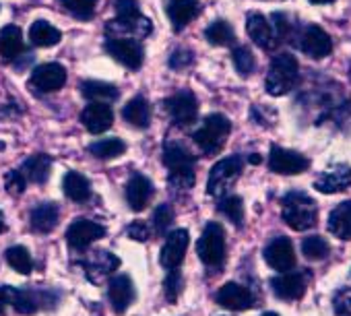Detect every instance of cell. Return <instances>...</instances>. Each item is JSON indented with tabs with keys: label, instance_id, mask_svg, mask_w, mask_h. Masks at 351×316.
Masks as SVG:
<instances>
[{
	"label": "cell",
	"instance_id": "cell-19",
	"mask_svg": "<svg viewBox=\"0 0 351 316\" xmlns=\"http://www.w3.org/2000/svg\"><path fill=\"white\" fill-rule=\"evenodd\" d=\"M153 197V184L147 176L143 174H132L128 184H126V203L132 211H143Z\"/></svg>",
	"mask_w": 351,
	"mask_h": 316
},
{
	"label": "cell",
	"instance_id": "cell-15",
	"mask_svg": "<svg viewBox=\"0 0 351 316\" xmlns=\"http://www.w3.org/2000/svg\"><path fill=\"white\" fill-rule=\"evenodd\" d=\"M217 304L228 308V310H234V312H242V310H250L254 306V295L250 293L248 287L240 285V283H226L217 295H215Z\"/></svg>",
	"mask_w": 351,
	"mask_h": 316
},
{
	"label": "cell",
	"instance_id": "cell-8",
	"mask_svg": "<svg viewBox=\"0 0 351 316\" xmlns=\"http://www.w3.org/2000/svg\"><path fill=\"white\" fill-rule=\"evenodd\" d=\"M106 50L114 60H118L120 64H124L130 71H136L145 58L143 46L132 38H108Z\"/></svg>",
	"mask_w": 351,
	"mask_h": 316
},
{
	"label": "cell",
	"instance_id": "cell-37",
	"mask_svg": "<svg viewBox=\"0 0 351 316\" xmlns=\"http://www.w3.org/2000/svg\"><path fill=\"white\" fill-rule=\"evenodd\" d=\"M217 209H219V213H223L232 223H236L238 228H242V223H244V203H242V199L240 197H226V199H221L219 201V205H217Z\"/></svg>",
	"mask_w": 351,
	"mask_h": 316
},
{
	"label": "cell",
	"instance_id": "cell-53",
	"mask_svg": "<svg viewBox=\"0 0 351 316\" xmlns=\"http://www.w3.org/2000/svg\"><path fill=\"white\" fill-rule=\"evenodd\" d=\"M349 73H351V69H349Z\"/></svg>",
	"mask_w": 351,
	"mask_h": 316
},
{
	"label": "cell",
	"instance_id": "cell-3",
	"mask_svg": "<svg viewBox=\"0 0 351 316\" xmlns=\"http://www.w3.org/2000/svg\"><path fill=\"white\" fill-rule=\"evenodd\" d=\"M230 130H232V122L223 114H211L203 120L201 128L193 134V138L203 153L213 155L221 151V147L230 136Z\"/></svg>",
	"mask_w": 351,
	"mask_h": 316
},
{
	"label": "cell",
	"instance_id": "cell-28",
	"mask_svg": "<svg viewBox=\"0 0 351 316\" xmlns=\"http://www.w3.org/2000/svg\"><path fill=\"white\" fill-rule=\"evenodd\" d=\"M118 267H120V260L112 252L99 250L87 263V275H89L91 281H97V279H104V277L112 275Z\"/></svg>",
	"mask_w": 351,
	"mask_h": 316
},
{
	"label": "cell",
	"instance_id": "cell-21",
	"mask_svg": "<svg viewBox=\"0 0 351 316\" xmlns=\"http://www.w3.org/2000/svg\"><path fill=\"white\" fill-rule=\"evenodd\" d=\"M54 297L50 291H32V289H13L11 304L19 314H34L42 304H52Z\"/></svg>",
	"mask_w": 351,
	"mask_h": 316
},
{
	"label": "cell",
	"instance_id": "cell-5",
	"mask_svg": "<svg viewBox=\"0 0 351 316\" xmlns=\"http://www.w3.org/2000/svg\"><path fill=\"white\" fill-rule=\"evenodd\" d=\"M242 174V160L238 155L226 157V160L217 162L211 172H209V182H207V193L211 197H223L232 184L240 178Z\"/></svg>",
	"mask_w": 351,
	"mask_h": 316
},
{
	"label": "cell",
	"instance_id": "cell-45",
	"mask_svg": "<svg viewBox=\"0 0 351 316\" xmlns=\"http://www.w3.org/2000/svg\"><path fill=\"white\" fill-rule=\"evenodd\" d=\"M191 64H193V52H191V50L180 48V50H176V52L169 56V66H171V69H186V66H191Z\"/></svg>",
	"mask_w": 351,
	"mask_h": 316
},
{
	"label": "cell",
	"instance_id": "cell-26",
	"mask_svg": "<svg viewBox=\"0 0 351 316\" xmlns=\"http://www.w3.org/2000/svg\"><path fill=\"white\" fill-rule=\"evenodd\" d=\"M58 207L54 203H44L40 207H36L29 215L32 221V230L38 234H48L58 226Z\"/></svg>",
	"mask_w": 351,
	"mask_h": 316
},
{
	"label": "cell",
	"instance_id": "cell-47",
	"mask_svg": "<svg viewBox=\"0 0 351 316\" xmlns=\"http://www.w3.org/2000/svg\"><path fill=\"white\" fill-rule=\"evenodd\" d=\"M126 232H128V238H132V240H136V242H145V240H149V236H151V230H149V226H147L145 221H134V223H130Z\"/></svg>",
	"mask_w": 351,
	"mask_h": 316
},
{
	"label": "cell",
	"instance_id": "cell-40",
	"mask_svg": "<svg viewBox=\"0 0 351 316\" xmlns=\"http://www.w3.org/2000/svg\"><path fill=\"white\" fill-rule=\"evenodd\" d=\"M232 60H234L236 71H238L242 77H248V75H252V73H254L256 62H254L252 52H250L246 46H238V48L232 52Z\"/></svg>",
	"mask_w": 351,
	"mask_h": 316
},
{
	"label": "cell",
	"instance_id": "cell-14",
	"mask_svg": "<svg viewBox=\"0 0 351 316\" xmlns=\"http://www.w3.org/2000/svg\"><path fill=\"white\" fill-rule=\"evenodd\" d=\"M265 260L271 269L275 271H291L295 265V252H293V244L289 238H275L267 248H265Z\"/></svg>",
	"mask_w": 351,
	"mask_h": 316
},
{
	"label": "cell",
	"instance_id": "cell-11",
	"mask_svg": "<svg viewBox=\"0 0 351 316\" xmlns=\"http://www.w3.org/2000/svg\"><path fill=\"white\" fill-rule=\"evenodd\" d=\"M64 83H66V71L62 64H56V62L36 66V71L32 73V79H29V85L40 93L58 91Z\"/></svg>",
	"mask_w": 351,
	"mask_h": 316
},
{
	"label": "cell",
	"instance_id": "cell-16",
	"mask_svg": "<svg viewBox=\"0 0 351 316\" xmlns=\"http://www.w3.org/2000/svg\"><path fill=\"white\" fill-rule=\"evenodd\" d=\"M201 11L203 7L199 0H167L165 5V13L176 32H182L191 21L201 15Z\"/></svg>",
	"mask_w": 351,
	"mask_h": 316
},
{
	"label": "cell",
	"instance_id": "cell-10",
	"mask_svg": "<svg viewBox=\"0 0 351 316\" xmlns=\"http://www.w3.org/2000/svg\"><path fill=\"white\" fill-rule=\"evenodd\" d=\"M104 236H106V228L89 219H75L66 230V242L75 250H85L87 246H91Z\"/></svg>",
	"mask_w": 351,
	"mask_h": 316
},
{
	"label": "cell",
	"instance_id": "cell-30",
	"mask_svg": "<svg viewBox=\"0 0 351 316\" xmlns=\"http://www.w3.org/2000/svg\"><path fill=\"white\" fill-rule=\"evenodd\" d=\"M23 52V36L17 25H7L0 32V56L5 60H15Z\"/></svg>",
	"mask_w": 351,
	"mask_h": 316
},
{
	"label": "cell",
	"instance_id": "cell-49",
	"mask_svg": "<svg viewBox=\"0 0 351 316\" xmlns=\"http://www.w3.org/2000/svg\"><path fill=\"white\" fill-rule=\"evenodd\" d=\"M248 160H250V164H261V155H256V153H252V155L248 157Z\"/></svg>",
	"mask_w": 351,
	"mask_h": 316
},
{
	"label": "cell",
	"instance_id": "cell-7",
	"mask_svg": "<svg viewBox=\"0 0 351 316\" xmlns=\"http://www.w3.org/2000/svg\"><path fill=\"white\" fill-rule=\"evenodd\" d=\"M165 110H167L171 122L178 126H191L193 122H197V116H199L197 97H195V93H191L186 89L171 95L165 101Z\"/></svg>",
	"mask_w": 351,
	"mask_h": 316
},
{
	"label": "cell",
	"instance_id": "cell-22",
	"mask_svg": "<svg viewBox=\"0 0 351 316\" xmlns=\"http://www.w3.org/2000/svg\"><path fill=\"white\" fill-rule=\"evenodd\" d=\"M151 23L149 19H145L143 15L138 19H130V21H122V19H116V21H110L108 27H106V34L108 38H145L151 34Z\"/></svg>",
	"mask_w": 351,
	"mask_h": 316
},
{
	"label": "cell",
	"instance_id": "cell-42",
	"mask_svg": "<svg viewBox=\"0 0 351 316\" xmlns=\"http://www.w3.org/2000/svg\"><path fill=\"white\" fill-rule=\"evenodd\" d=\"M171 221H173V211H171V207L169 205H159L157 209H155V213H153V230H155V234H159V236H163L165 232H167V228L171 226Z\"/></svg>",
	"mask_w": 351,
	"mask_h": 316
},
{
	"label": "cell",
	"instance_id": "cell-41",
	"mask_svg": "<svg viewBox=\"0 0 351 316\" xmlns=\"http://www.w3.org/2000/svg\"><path fill=\"white\" fill-rule=\"evenodd\" d=\"M163 287H165L167 302H176V300L180 297V293L184 289V279H182L178 269H169V273H167V277L163 281Z\"/></svg>",
	"mask_w": 351,
	"mask_h": 316
},
{
	"label": "cell",
	"instance_id": "cell-35",
	"mask_svg": "<svg viewBox=\"0 0 351 316\" xmlns=\"http://www.w3.org/2000/svg\"><path fill=\"white\" fill-rule=\"evenodd\" d=\"M89 151L97 160H114V157H120L126 151V145L120 138H101L93 143Z\"/></svg>",
	"mask_w": 351,
	"mask_h": 316
},
{
	"label": "cell",
	"instance_id": "cell-17",
	"mask_svg": "<svg viewBox=\"0 0 351 316\" xmlns=\"http://www.w3.org/2000/svg\"><path fill=\"white\" fill-rule=\"evenodd\" d=\"M81 122L83 126L93 132V134H99V132H106L112 122H114V112L108 104H89L83 114H81Z\"/></svg>",
	"mask_w": 351,
	"mask_h": 316
},
{
	"label": "cell",
	"instance_id": "cell-23",
	"mask_svg": "<svg viewBox=\"0 0 351 316\" xmlns=\"http://www.w3.org/2000/svg\"><path fill=\"white\" fill-rule=\"evenodd\" d=\"M349 186H351V168H347V166L332 168L314 182V189L322 195H335Z\"/></svg>",
	"mask_w": 351,
	"mask_h": 316
},
{
	"label": "cell",
	"instance_id": "cell-52",
	"mask_svg": "<svg viewBox=\"0 0 351 316\" xmlns=\"http://www.w3.org/2000/svg\"><path fill=\"white\" fill-rule=\"evenodd\" d=\"M263 316H279V314H275V312H265Z\"/></svg>",
	"mask_w": 351,
	"mask_h": 316
},
{
	"label": "cell",
	"instance_id": "cell-50",
	"mask_svg": "<svg viewBox=\"0 0 351 316\" xmlns=\"http://www.w3.org/2000/svg\"><path fill=\"white\" fill-rule=\"evenodd\" d=\"M7 230V226H5V215H3V211H0V234H3Z\"/></svg>",
	"mask_w": 351,
	"mask_h": 316
},
{
	"label": "cell",
	"instance_id": "cell-18",
	"mask_svg": "<svg viewBox=\"0 0 351 316\" xmlns=\"http://www.w3.org/2000/svg\"><path fill=\"white\" fill-rule=\"evenodd\" d=\"M271 289L279 300H300L306 291V279L302 273H283L271 281Z\"/></svg>",
	"mask_w": 351,
	"mask_h": 316
},
{
	"label": "cell",
	"instance_id": "cell-27",
	"mask_svg": "<svg viewBox=\"0 0 351 316\" xmlns=\"http://www.w3.org/2000/svg\"><path fill=\"white\" fill-rule=\"evenodd\" d=\"M50 168H52V160L50 155L46 153H38V155H32L29 160L23 164V170L21 174L25 176V180L29 182H36V184H44L50 176Z\"/></svg>",
	"mask_w": 351,
	"mask_h": 316
},
{
	"label": "cell",
	"instance_id": "cell-31",
	"mask_svg": "<svg viewBox=\"0 0 351 316\" xmlns=\"http://www.w3.org/2000/svg\"><path fill=\"white\" fill-rule=\"evenodd\" d=\"M81 91L93 104H112L120 97V91L114 85L104 83V81H85L81 85Z\"/></svg>",
	"mask_w": 351,
	"mask_h": 316
},
{
	"label": "cell",
	"instance_id": "cell-33",
	"mask_svg": "<svg viewBox=\"0 0 351 316\" xmlns=\"http://www.w3.org/2000/svg\"><path fill=\"white\" fill-rule=\"evenodd\" d=\"M60 32L52 25V23H48V21H36L34 25H32V29H29V40H32V44L34 46H38V48H50V46H56L58 42H60Z\"/></svg>",
	"mask_w": 351,
	"mask_h": 316
},
{
	"label": "cell",
	"instance_id": "cell-4",
	"mask_svg": "<svg viewBox=\"0 0 351 316\" xmlns=\"http://www.w3.org/2000/svg\"><path fill=\"white\" fill-rule=\"evenodd\" d=\"M298 60L291 54H279L273 58L271 66H269V75L265 81L267 93L269 95H285L298 81Z\"/></svg>",
	"mask_w": 351,
	"mask_h": 316
},
{
	"label": "cell",
	"instance_id": "cell-1",
	"mask_svg": "<svg viewBox=\"0 0 351 316\" xmlns=\"http://www.w3.org/2000/svg\"><path fill=\"white\" fill-rule=\"evenodd\" d=\"M163 164L169 170V182L178 189H193L195 186V157L189 149L178 143H165L163 147Z\"/></svg>",
	"mask_w": 351,
	"mask_h": 316
},
{
	"label": "cell",
	"instance_id": "cell-32",
	"mask_svg": "<svg viewBox=\"0 0 351 316\" xmlns=\"http://www.w3.org/2000/svg\"><path fill=\"white\" fill-rule=\"evenodd\" d=\"M62 186H64V195L75 203H83L91 197V182L79 172H69L64 176Z\"/></svg>",
	"mask_w": 351,
	"mask_h": 316
},
{
	"label": "cell",
	"instance_id": "cell-43",
	"mask_svg": "<svg viewBox=\"0 0 351 316\" xmlns=\"http://www.w3.org/2000/svg\"><path fill=\"white\" fill-rule=\"evenodd\" d=\"M116 15L122 21H130V19H138L141 11H138V3L136 0H116Z\"/></svg>",
	"mask_w": 351,
	"mask_h": 316
},
{
	"label": "cell",
	"instance_id": "cell-38",
	"mask_svg": "<svg viewBox=\"0 0 351 316\" xmlns=\"http://www.w3.org/2000/svg\"><path fill=\"white\" fill-rule=\"evenodd\" d=\"M302 252L308 260H322L328 256L330 252V246L324 238L320 236H310L302 242Z\"/></svg>",
	"mask_w": 351,
	"mask_h": 316
},
{
	"label": "cell",
	"instance_id": "cell-9",
	"mask_svg": "<svg viewBox=\"0 0 351 316\" xmlns=\"http://www.w3.org/2000/svg\"><path fill=\"white\" fill-rule=\"evenodd\" d=\"M310 162L304 155L283 149V147H271L269 153V168L275 174H283V176H293V174H302L304 170H308Z\"/></svg>",
	"mask_w": 351,
	"mask_h": 316
},
{
	"label": "cell",
	"instance_id": "cell-12",
	"mask_svg": "<svg viewBox=\"0 0 351 316\" xmlns=\"http://www.w3.org/2000/svg\"><path fill=\"white\" fill-rule=\"evenodd\" d=\"M189 248V232L186 230H173L167 234V240L161 248V265L169 271V269H178L184 260Z\"/></svg>",
	"mask_w": 351,
	"mask_h": 316
},
{
	"label": "cell",
	"instance_id": "cell-24",
	"mask_svg": "<svg viewBox=\"0 0 351 316\" xmlns=\"http://www.w3.org/2000/svg\"><path fill=\"white\" fill-rule=\"evenodd\" d=\"M246 32L256 46L265 50H271L275 46V34L271 29V23L261 13H250L246 17Z\"/></svg>",
	"mask_w": 351,
	"mask_h": 316
},
{
	"label": "cell",
	"instance_id": "cell-48",
	"mask_svg": "<svg viewBox=\"0 0 351 316\" xmlns=\"http://www.w3.org/2000/svg\"><path fill=\"white\" fill-rule=\"evenodd\" d=\"M11 295H13V287H9V285H0V316L5 314L7 304H11Z\"/></svg>",
	"mask_w": 351,
	"mask_h": 316
},
{
	"label": "cell",
	"instance_id": "cell-6",
	"mask_svg": "<svg viewBox=\"0 0 351 316\" xmlns=\"http://www.w3.org/2000/svg\"><path fill=\"white\" fill-rule=\"evenodd\" d=\"M197 252H199V258L207 267H219L223 263V258H226V232L217 221H213L205 228L203 236L199 238Z\"/></svg>",
	"mask_w": 351,
	"mask_h": 316
},
{
	"label": "cell",
	"instance_id": "cell-25",
	"mask_svg": "<svg viewBox=\"0 0 351 316\" xmlns=\"http://www.w3.org/2000/svg\"><path fill=\"white\" fill-rule=\"evenodd\" d=\"M328 232L341 240H351V201L341 203L328 215Z\"/></svg>",
	"mask_w": 351,
	"mask_h": 316
},
{
	"label": "cell",
	"instance_id": "cell-34",
	"mask_svg": "<svg viewBox=\"0 0 351 316\" xmlns=\"http://www.w3.org/2000/svg\"><path fill=\"white\" fill-rule=\"evenodd\" d=\"M205 38H207V42L213 44V46H230V44H234V40H236V32H234V27H232L228 21L217 19V21H213V23L207 27Z\"/></svg>",
	"mask_w": 351,
	"mask_h": 316
},
{
	"label": "cell",
	"instance_id": "cell-46",
	"mask_svg": "<svg viewBox=\"0 0 351 316\" xmlns=\"http://www.w3.org/2000/svg\"><path fill=\"white\" fill-rule=\"evenodd\" d=\"M7 191L13 197L23 195V191H25V176L21 172H9L7 174Z\"/></svg>",
	"mask_w": 351,
	"mask_h": 316
},
{
	"label": "cell",
	"instance_id": "cell-44",
	"mask_svg": "<svg viewBox=\"0 0 351 316\" xmlns=\"http://www.w3.org/2000/svg\"><path fill=\"white\" fill-rule=\"evenodd\" d=\"M335 314L337 316H351V287L343 289L335 297Z\"/></svg>",
	"mask_w": 351,
	"mask_h": 316
},
{
	"label": "cell",
	"instance_id": "cell-36",
	"mask_svg": "<svg viewBox=\"0 0 351 316\" xmlns=\"http://www.w3.org/2000/svg\"><path fill=\"white\" fill-rule=\"evenodd\" d=\"M7 263L21 275H29L32 269H34V260H32V254L25 246H11L7 250Z\"/></svg>",
	"mask_w": 351,
	"mask_h": 316
},
{
	"label": "cell",
	"instance_id": "cell-39",
	"mask_svg": "<svg viewBox=\"0 0 351 316\" xmlns=\"http://www.w3.org/2000/svg\"><path fill=\"white\" fill-rule=\"evenodd\" d=\"M60 5L77 19H91L97 7V0H60Z\"/></svg>",
	"mask_w": 351,
	"mask_h": 316
},
{
	"label": "cell",
	"instance_id": "cell-51",
	"mask_svg": "<svg viewBox=\"0 0 351 316\" xmlns=\"http://www.w3.org/2000/svg\"><path fill=\"white\" fill-rule=\"evenodd\" d=\"M312 5H328V3H335V0H310Z\"/></svg>",
	"mask_w": 351,
	"mask_h": 316
},
{
	"label": "cell",
	"instance_id": "cell-29",
	"mask_svg": "<svg viewBox=\"0 0 351 316\" xmlns=\"http://www.w3.org/2000/svg\"><path fill=\"white\" fill-rule=\"evenodd\" d=\"M122 116H124V120L130 126H134V128H147L149 122H151V106L143 97H132L124 106Z\"/></svg>",
	"mask_w": 351,
	"mask_h": 316
},
{
	"label": "cell",
	"instance_id": "cell-20",
	"mask_svg": "<svg viewBox=\"0 0 351 316\" xmlns=\"http://www.w3.org/2000/svg\"><path fill=\"white\" fill-rule=\"evenodd\" d=\"M108 295H110V302H112V308L114 312L118 314H124L128 310V306L132 304L134 300V285L130 281L128 275H118L110 281V289H108Z\"/></svg>",
	"mask_w": 351,
	"mask_h": 316
},
{
	"label": "cell",
	"instance_id": "cell-13",
	"mask_svg": "<svg viewBox=\"0 0 351 316\" xmlns=\"http://www.w3.org/2000/svg\"><path fill=\"white\" fill-rule=\"evenodd\" d=\"M300 48L310 58H324L332 52V42L328 34L318 25H308L300 36Z\"/></svg>",
	"mask_w": 351,
	"mask_h": 316
},
{
	"label": "cell",
	"instance_id": "cell-2",
	"mask_svg": "<svg viewBox=\"0 0 351 316\" xmlns=\"http://www.w3.org/2000/svg\"><path fill=\"white\" fill-rule=\"evenodd\" d=\"M281 215L283 221L295 230V232H304L316 226L318 219V207L314 203V199H310L304 193H289L283 197L281 203Z\"/></svg>",
	"mask_w": 351,
	"mask_h": 316
}]
</instances>
